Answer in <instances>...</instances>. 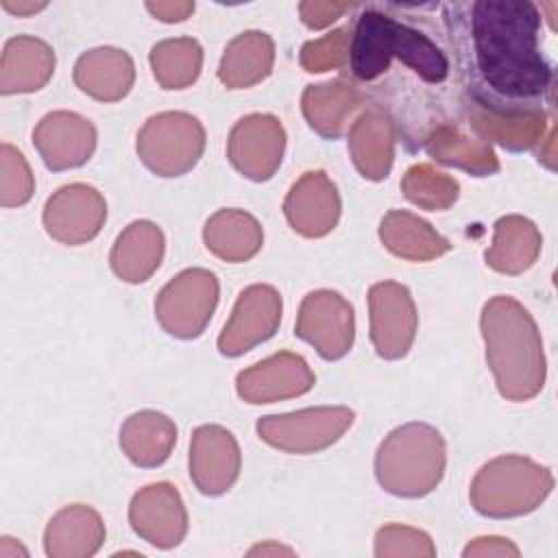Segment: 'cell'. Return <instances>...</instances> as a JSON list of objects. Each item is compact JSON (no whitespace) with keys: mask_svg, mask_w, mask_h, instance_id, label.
<instances>
[{"mask_svg":"<svg viewBox=\"0 0 558 558\" xmlns=\"http://www.w3.org/2000/svg\"><path fill=\"white\" fill-rule=\"evenodd\" d=\"M33 192L35 179L24 155L4 142L0 146V205L20 207L31 201Z\"/></svg>","mask_w":558,"mask_h":558,"instance_id":"836d02e7","label":"cell"},{"mask_svg":"<svg viewBox=\"0 0 558 558\" xmlns=\"http://www.w3.org/2000/svg\"><path fill=\"white\" fill-rule=\"evenodd\" d=\"M314 381L316 377L301 355L279 351L244 368L235 379V390L246 403H275L305 395Z\"/></svg>","mask_w":558,"mask_h":558,"instance_id":"9a60e30c","label":"cell"},{"mask_svg":"<svg viewBox=\"0 0 558 558\" xmlns=\"http://www.w3.org/2000/svg\"><path fill=\"white\" fill-rule=\"evenodd\" d=\"M133 81V59L120 48L102 46L87 50L78 57L74 65L76 87L100 102L122 100L131 92Z\"/></svg>","mask_w":558,"mask_h":558,"instance_id":"ffe728a7","label":"cell"},{"mask_svg":"<svg viewBox=\"0 0 558 558\" xmlns=\"http://www.w3.org/2000/svg\"><path fill=\"white\" fill-rule=\"evenodd\" d=\"M379 240L392 255L408 262H429L451 248L429 222L405 209H392L381 218Z\"/></svg>","mask_w":558,"mask_h":558,"instance_id":"4316f807","label":"cell"},{"mask_svg":"<svg viewBox=\"0 0 558 558\" xmlns=\"http://www.w3.org/2000/svg\"><path fill=\"white\" fill-rule=\"evenodd\" d=\"M543 246L541 231L523 216H504L495 222L493 244L486 248V264L501 275H521L527 270Z\"/></svg>","mask_w":558,"mask_h":558,"instance_id":"484cf974","label":"cell"},{"mask_svg":"<svg viewBox=\"0 0 558 558\" xmlns=\"http://www.w3.org/2000/svg\"><path fill=\"white\" fill-rule=\"evenodd\" d=\"M150 68L163 89L190 87L203 68V48L192 37L163 39L150 48Z\"/></svg>","mask_w":558,"mask_h":558,"instance_id":"1f68e13d","label":"cell"},{"mask_svg":"<svg viewBox=\"0 0 558 558\" xmlns=\"http://www.w3.org/2000/svg\"><path fill=\"white\" fill-rule=\"evenodd\" d=\"M475 61L484 81L508 98L541 96L551 68L538 48L541 13L527 0H480L471 4Z\"/></svg>","mask_w":558,"mask_h":558,"instance_id":"6da1fadb","label":"cell"},{"mask_svg":"<svg viewBox=\"0 0 558 558\" xmlns=\"http://www.w3.org/2000/svg\"><path fill=\"white\" fill-rule=\"evenodd\" d=\"M33 146L48 170L83 166L96 148L94 124L74 111H52L33 131Z\"/></svg>","mask_w":558,"mask_h":558,"instance_id":"e0dca14e","label":"cell"},{"mask_svg":"<svg viewBox=\"0 0 558 558\" xmlns=\"http://www.w3.org/2000/svg\"><path fill=\"white\" fill-rule=\"evenodd\" d=\"M349 153L364 179H386L395 159V131L390 120L375 109L362 113L349 129Z\"/></svg>","mask_w":558,"mask_h":558,"instance_id":"d4e9b609","label":"cell"},{"mask_svg":"<svg viewBox=\"0 0 558 558\" xmlns=\"http://www.w3.org/2000/svg\"><path fill=\"white\" fill-rule=\"evenodd\" d=\"M203 240L222 262L240 264L257 255L264 244V231L251 214L242 209H220L205 222Z\"/></svg>","mask_w":558,"mask_h":558,"instance_id":"83f0119b","label":"cell"},{"mask_svg":"<svg viewBox=\"0 0 558 558\" xmlns=\"http://www.w3.org/2000/svg\"><path fill=\"white\" fill-rule=\"evenodd\" d=\"M220 286L214 272L187 268L168 281L155 301L159 325L174 338H196L205 331L218 305Z\"/></svg>","mask_w":558,"mask_h":558,"instance_id":"ba28073f","label":"cell"},{"mask_svg":"<svg viewBox=\"0 0 558 558\" xmlns=\"http://www.w3.org/2000/svg\"><path fill=\"white\" fill-rule=\"evenodd\" d=\"M137 155L157 177H181L205 150V129L192 113L163 111L144 122L137 133Z\"/></svg>","mask_w":558,"mask_h":558,"instance_id":"8992f818","label":"cell"},{"mask_svg":"<svg viewBox=\"0 0 558 558\" xmlns=\"http://www.w3.org/2000/svg\"><path fill=\"white\" fill-rule=\"evenodd\" d=\"M466 558L471 556H519V547H514L508 538L501 536H480L473 543H469L462 551Z\"/></svg>","mask_w":558,"mask_h":558,"instance_id":"74e56055","label":"cell"},{"mask_svg":"<svg viewBox=\"0 0 558 558\" xmlns=\"http://www.w3.org/2000/svg\"><path fill=\"white\" fill-rule=\"evenodd\" d=\"M283 214L290 227L305 238L327 235L340 218V196L336 183L323 172H305L288 192Z\"/></svg>","mask_w":558,"mask_h":558,"instance_id":"ac0fdd59","label":"cell"},{"mask_svg":"<svg viewBox=\"0 0 558 558\" xmlns=\"http://www.w3.org/2000/svg\"><path fill=\"white\" fill-rule=\"evenodd\" d=\"M286 131L270 113H251L229 133L227 155L233 168L251 181H268L281 166Z\"/></svg>","mask_w":558,"mask_h":558,"instance_id":"8fae6325","label":"cell"},{"mask_svg":"<svg viewBox=\"0 0 558 558\" xmlns=\"http://www.w3.org/2000/svg\"><path fill=\"white\" fill-rule=\"evenodd\" d=\"M17 556H28V551L15 538L2 536L0 538V558H17Z\"/></svg>","mask_w":558,"mask_h":558,"instance_id":"60d3db41","label":"cell"},{"mask_svg":"<svg viewBox=\"0 0 558 558\" xmlns=\"http://www.w3.org/2000/svg\"><path fill=\"white\" fill-rule=\"evenodd\" d=\"M268 556V554H272V556H277V554H288V556H292L294 551L292 549H288V547H281V545H277V543H266V545H257V547H253L251 551H248V556Z\"/></svg>","mask_w":558,"mask_h":558,"instance_id":"b9f144b4","label":"cell"},{"mask_svg":"<svg viewBox=\"0 0 558 558\" xmlns=\"http://www.w3.org/2000/svg\"><path fill=\"white\" fill-rule=\"evenodd\" d=\"M554 488V475L523 456H499L486 462L471 482L473 508L493 519L536 510Z\"/></svg>","mask_w":558,"mask_h":558,"instance_id":"5b68a950","label":"cell"},{"mask_svg":"<svg viewBox=\"0 0 558 558\" xmlns=\"http://www.w3.org/2000/svg\"><path fill=\"white\" fill-rule=\"evenodd\" d=\"M41 218L52 240L76 246L100 233L107 220V203L96 187L70 183L59 187L46 201Z\"/></svg>","mask_w":558,"mask_h":558,"instance_id":"7c38bea8","label":"cell"},{"mask_svg":"<svg viewBox=\"0 0 558 558\" xmlns=\"http://www.w3.org/2000/svg\"><path fill=\"white\" fill-rule=\"evenodd\" d=\"M240 447L220 425H201L190 440V477L203 495L227 493L240 475Z\"/></svg>","mask_w":558,"mask_h":558,"instance_id":"2e32d148","label":"cell"},{"mask_svg":"<svg viewBox=\"0 0 558 558\" xmlns=\"http://www.w3.org/2000/svg\"><path fill=\"white\" fill-rule=\"evenodd\" d=\"M2 7H4L9 13H13V15H31V13H37V11L46 9V2H17V4H13V2L4 0Z\"/></svg>","mask_w":558,"mask_h":558,"instance_id":"ab89813d","label":"cell"},{"mask_svg":"<svg viewBox=\"0 0 558 558\" xmlns=\"http://www.w3.org/2000/svg\"><path fill=\"white\" fill-rule=\"evenodd\" d=\"M445 464L447 445L440 432L427 423H405L381 440L375 477L384 490L414 499L440 484Z\"/></svg>","mask_w":558,"mask_h":558,"instance_id":"277c9868","label":"cell"},{"mask_svg":"<svg viewBox=\"0 0 558 558\" xmlns=\"http://www.w3.org/2000/svg\"><path fill=\"white\" fill-rule=\"evenodd\" d=\"M294 333L310 342L320 357L338 360L353 344V307L340 292L314 290L301 301Z\"/></svg>","mask_w":558,"mask_h":558,"instance_id":"9c48e42d","label":"cell"},{"mask_svg":"<svg viewBox=\"0 0 558 558\" xmlns=\"http://www.w3.org/2000/svg\"><path fill=\"white\" fill-rule=\"evenodd\" d=\"M371 340L384 360L403 357L416 336V307L410 290L397 281H379L368 290Z\"/></svg>","mask_w":558,"mask_h":558,"instance_id":"30bf717a","label":"cell"},{"mask_svg":"<svg viewBox=\"0 0 558 558\" xmlns=\"http://www.w3.org/2000/svg\"><path fill=\"white\" fill-rule=\"evenodd\" d=\"M105 523L96 510L83 504L59 510L44 534V547L50 558H85L100 549Z\"/></svg>","mask_w":558,"mask_h":558,"instance_id":"44dd1931","label":"cell"},{"mask_svg":"<svg viewBox=\"0 0 558 558\" xmlns=\"http://www.w3.org/2000/svg\"><path fill=\"white\" fill-rule=\"evenodd\" d=\"M177 442V425L161 412L142 410L131 414L120 427L124 456L144 469L163 464Z\"/></svg>","mask_w":558,"mask_h":558,"instance_id":"cb8c5ba5","label":"cell"},{"mask_svg":"<svg viewBox=\"0 0 558 558\" xmlns=\"http://www.w3.org/2000/svg\"><path fill=\"white\" fill-rule=\"evenodd\" d=\"M349 9H351L349 2H331V0H314V2L299 4L301 20L312 31H320L329 26L331 22L342 17V13H347Z\"/></svg>","mask_w":558,"mask_h":558,"instance_id":"8d00e7d4","label":"cell"},{"mask_svg":"<svg viewBox=\"0 0 558 558\" xmlns=\"http://www.w3.org/2000/svg\"><path fill=\"white\" fill-rule=\"evenodd\" d=\"M275 63V41L268 33L246 31L229 41L218 65V78L229 89L262 83Z\"/></svg>","mask_w":558,"mask_h":558,"instance_id":"603a6c76","label":"cell"},{"mask_svg":"<svg viewBox=\"0 0 558 558\" xmlns=\"http://www.w3.org/2000/svg\"><path fill=\"white\" fill-rule=\"evenodd\" d=\"M146 9L161 22L166 24H174V22H183L194 13V2H146Z\"/></svg>","mask_w":558,"mask_h":558,"instance_id":"f35d334b","label":"cell"},{"mask_svg":"<svg viewBox=\"0 0 558 558\" xmlns=\"http://www.w3.org/2000/svg\"><path fill=\"white\" fill-rule=\"evenodd\" d=\"M129 521L137 536L161 549L179 545L187 532L183 499L168 482L148 484L137 490L129 506Z\"/></svg>","mask_w":558,"mask_h":558,"instance_id":"5bb4252c","label":"cell"},{"mask_svg":"<svg viewBox=\"0 0 558 558\" xmlns=\"http://www.w3.org/2000/svg\"><path fill=\"white\" fill-rule=\"evenodd\" d=\"M401 190L410 203L427 211L449 209L460 194V185L453 177L438 172L429 163H416L405 170Z\"/></svg>","mask_w":558,"mask_h":558,"instance_id":"d6a6232c","label":"cell"},{"mask_svg":"<svg viewBox=\"0 0 558 558\" xmlns=\"http://www.w3.org/2000/svg\"><path fill=\"white\" fill-rule=\"evenodd\" d=\"M353 418V410L344 405H320L262 416L255 427L259 438L279 451L316 453L340 440Z\"/></svg>","mask_w":558,"mask_h":558,"instance_id":"52a82bcc","label":"cell"},{"mask_svg":"<svg viewBox=\"0 0 558 558\" xmlns=\"http://www.w3.org/2000/svg\"><path fill=\"white\" fill-rule=\"evenodd\" d=\"M281 323V296L272 286L255 283L240 292L229 320L218 336V349L227 357H238L255 344L268 340Z\"/></svg>","mask_w":558,"mask_h":558,"instance_id":"4fadbf2b","label":"cell"},{"mask_svg":"<svg viewBox=\"0 0 558 558\" xmlns=\"http://www.w3.org/2000/svg\"><path fill=\"white\" fill-rule=\"evenodd\" d=\"M54 74V50L39 37L17 35L4 44L0 59V92L28 94L41 89Z\"/></svg>","mask_w":558,"mask_h":558,"instance_id":"d6986e66","label":"cell"},{"mask_svg":"<svg viewBox=\"0 0 558 558\" xmlns=\"http://www.w3.org/2000/svg\"><path fill=\"white\" fill-rule=\"evenodd\" d=\"M471 126L486 142H497L510 150L532 148L545 131V113L536 109L527 111H499V109H475Z\"/></svg>","mask_w":558,"mask_h":558,"instance_id":"f546056e","label":"cell"},{"mask_svg":"<svg viewBox=\"0 0 558 558\" xmlns=\"http://www.w3.org/2000/svg\"><path fill=\"white\" fill-rule=\"evenodd\" d=\"M163 248L161 229L150 220H135L118 235L109 262L122 281L142 283L159 268Z\"/></svg>","mask_w":558,"mask_h":558,"instance_id":"7402d4cb","label":"cell"},{"mask_svg":"<svg viewBox=\"0 0 558 558\" xmlns=\"http://www.w3.org/2000/svg\"><path fill=\"white\" fill-rule=\"evenodd\" d=\"M392 59L403 61L427 83H440L449 72L447 57L427 35L384 13H362L351 31V72L360 81H373L388 70Z\"/></svg>","mask_w":558,"mask_h":558,"instance_id":"3957f363","label":"cell"},{"mask_svg":"<svg viewBox=\"0 0 558 558\" xmlns=\"http://www.w3.org/2000/svg\"><path fill=\"white\" fill-rule=\"evenodd\" d=\"M349 46H351V28L342 26L336 28L314 41H307L301 48V65L305 72H327L340 68L349 59Z\"/></svg>","mask_w":558,"mask_h":558,"instance_id":"e575fe53","label":"cell"},{"mask_svg":"<svg viewBox=\"0 0 558 558\" xmlns=\"http://www.w3.org/2000/svg\"><path fill=\"white\" fill-rule=\"evenodd\" d=\"M427 153L453 168H462L475 177H486L499 170L497 155L490 146V142L482 137H469L460 133L456 126H438L427 137Z\"/></svg>","mask_w":558,"mask_h":558,"instance_id":"4dcf8cb0","label":"cell"},{"mask_svg":"<svg viewBox=\"0 0 558 558\" xmlns=\"http://www.w3.org/2000/svg\"><path fill=\"white\" fill-rule=\"evenodd\" d=\"M486 362L497 390L508 401H527L545 386V353L530 312L512 296L499 294L482 310Z\"/></svg>","mask_w":558,"mask_h":558,"instance_id":"7a4b0ae2","label":"cell"},{"mask_svg":"<svg viewBox=\"0 0 558 558\" xmlns=\"http://www.w3.org/2000/svg\"><path fill=\"white\" fill-rule=\"evenodd\" d=\"M375 556H436V547L432 538L408 525L390 523L377 530L375 534Z\"/></svg>","mask_w":558,"mask_h":558,"instance_id":"d590c367","label":"cell"},{"mask_svg":"<svg viewBox=\"0 0 558 558\" xmlns=\"http://www.w3.org/2000/svg\"><path fill=\"white\" fill-rule=\"evenodd\" d=\"M307 124L323 137H340L349 129L353 111L360 107V94L344 81L307 85L301 96Z\"/></svg>","mask_w":558,"mask_h":558,"instance_id":"f1b7e54d","label":"cell"}]
</instances>
